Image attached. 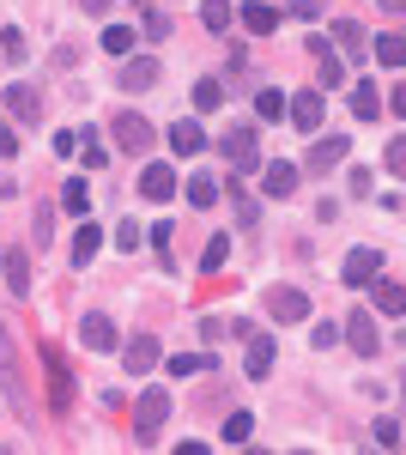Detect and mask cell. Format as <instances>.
<instances>
[{
    "mask_svg": "<svg viewBox=\"0 0 406 455\" xmlns=\"http://www.w3.org/2000/svg\"><path fill=\"white\" fill-rule=\"evenodd\" d=\"M219 152L231 158V171H237V176L261 171V140H255V128H231V134L219 140Z\"/></svg>",
    "mask_w": 406,
    "mask_h": 455,
    "instance_id": "obj_1",
    "label": "cell"
},
{
    "mask_svg": "<svg viewBox=\"0 0 406 455\" xmlns=\"http://www.w3.org/2000/svg\"><path fill=\"white\" fill-rule=\"evenodd\" d=\"M339 340L358 352V358H376V352H382V340H376V315H370V310H352V315H346Z\"/></svg>",
    "mask_w": 406,
    "mask_h": 455,
    "instance_id": "obj_2",
    "label": "cell"
},
{
    "mask_svg": "<svg viewBox=\"0 0 406 455\" xmlns=\"http://www.w3.org/2000/svg\"><path fill=\"white\" fill-rule=\"evenodd\" d=\"M164 419H170V388H146V395H139V407H134V437L146 443Z\"/></svg>",
    "mask_w": 406,
    "mask_h": 455,
    "instance_id": "obj_3",
    "label": "cell"
},
{
    "mask_svg": "<svg viewBox=\"0 0 406 455\" xmlns=\"http://www.w3.org/2000/svg\"><path fill=\"white\" fill-rule=\"evenodd\" d=\"M109 134H115V140L128 146V152H146V146H152V122H146V116H139V109H115V122H109Z\"/></svg>",
    "mask_w": 406,
    "mask_h": 455,
    "instance_id": "obj_4",
    "label": "cell"
},
{
    "mask_svg": "<svg viewBox=\"0 0 406 455\" xmlns=\"http://www.w3.org/2000/svg\"><path fill=\"white\" fill-rule=\"evenodd\" d=\"M0 98H6V116H12V122H25V128L43 122V92H36V85H6Z\"/></svg>",
    "mask_w": 406,
    "mask_h": 455,
    "instance_id": "obj_5",
    "label": "cell"
},
{
    "mask_svg": "<svg viewBox=\"0 0 406 455\" xmlns=\"http://www.w3.org/2000/svg\"><path fill=\"white\" fill-rule=\"evenodd\" d=\"M43 364H49V407L68 413V407H73V377H68V364H61V352L43 347Z\"/></svg>",
    "mask_w": 406,
    "mask_h": 455,
    "instance_id": "obj_6",
    "label": "cell"
},
{
    "mask_svg": "<svg viewBox=\"0 0 406 455\" xmlns=\"http://www.w3.org/2000/svg\"><path fill=\"white\" fill-rule=\"evenodd\" d=\"M122 364H128V377H146V371H158V364H164V347H158L152 334H139L134 347H122Z\"/></svg>",
    "mask_w": 406,
    "mask_h": 455,
    "instance_id": "obj_7",
    "label": "cell"
},
{
    "mask_svg": "<svg viewBox=\"0 0 406 455\" xmlns=\"http://www.w3.org/2000/svg\"><path fill=\"white\" fill-rule=\"evenodd\" d=\"M79 347H85V352H115V322L92 310L85 322H79Z\"/></svg>",
    "mask_w": 406,
    "mask_h": 455,
    "instance_id": "obj_8",
    "label": "cell"
},
{
    "mask_svg": "<svg viewBox=\"0 0 406 455\" xmlns=\"http://www.w3.org/2000/svg\"><path fill=\"white\" fill-rule=\"evenodd\" d=\"M376 274H382V249H352L346 267H339V280H346V285H364V280H376Z\"/></svg>",
    "mask_w": 406,
    "mask_h": 455,
    "instance_id": "obj_9",
    "label": "cell"
},
{
    "mask_svg": "<svg viewBox=\"0 0 406 455\" xmlns=\"http://www.w3.org/2000/svg\"><path fill=\"white\" fill-rule=\"evenodd\" d=\"M0 280H6V291L25 298V291H31V255H25V249H6V255H0Z\"/></svg>",
    "mask_w": 406,
    "mask_h": 455,
    "instance_id": "obj_10",
    "label": "cell"
},
{
    "mask_svg": "<svg viewBox=\"0 0 406 455\" xmlns=\"http://www.w3.org/2000/svg\"><path fill=\"white\" fill-rule=\"evenodd\" d=\"M346 152H352V140H346V134H328V140H315V146H309V171H315V176L334 171V164H346Z\"/></svg>",
    "mask_w": 406,
    "mask_h": 455,
    "instance_id": "obj_11",
    "label": "cell"
},
{
    "mask_svg": "<svg viewBox=\"0 0 406 455\" xmlns=\"http://www.w3.org/2000/svg\"><path fill=\"white\" fill-rule=\"evenodd\" d=\"M267 310L279 315V322H304V315H309V298L298 291V285H279V291H267Z\"/></svg>",
    "mask_w": 406,
    "mask_h": 455,
    "instance_id": "obj_12",
    "label": "cell"
},
{
    "mask_svg": "<svg viewBox=\"0 0 406 455\" xmlns=\"http://www.w3.org/2000/svg\"><path fill=\"white\" fill-rule=\"evenodd\" d=\"M291 122H298V128H304V134H315V128H322V116H328V104H322V92H298V98H291Z\"/></svg>",
    "mask_w": 406,
    "mask_h": 455,
    "instance_id": "obj_13",
    "label": "cell"
},
{
    "mask_svg": "<svg viewBox=\"0 0 406 455\" xmlns=\"http://www.w3.org/2000/svg\"><path fill=\"white\" fill-rule=\"evenodd\" d=\"M170 152H176V158H195V152H206V128L182 116V122L170 128Z\"/></svg>",
    "mask_w": 406,
    "mask_h": 455,
    "instance_id": "obj_14",
    "label": "cell"
},
{
    "mask_svg": "<svg viewBox=\"0 0 406 455\" xmlns=\"http://www.w3.org/2000/svg\"><path fill=\"white\" fill-rule=\"evenodd\" d=\"M146 85H158V61L152 55H122V92H146Z\"/></svg>",
    "mask_w": 406,
    "mask_h": 455,
    "instance_id": "obj_15",
    "label": "cell"
},
{
    "mask_svg": "<svg viewBox=\"0 0 406 455\" xmlns=\"http://www.w3.org/2000/svg\"><path fill=\"white\" fill-rule=\"evenodd\" d=\"M261 188H267L273 201H285V195L298 188V164H285V158H273V164H261Z\"/></svg>",
    "mask_w": 406,
    "mask_h": 455,
    "instance_id": "obj_16",
    "label": "cell"
},
{
    "mask_svg": "<svg viewBox=\"0 0 406 455\" xmlns=\"http://www.w3.org/2000/svg\"><path fill=\"white\" fill-rule=\"evenodd\" d=\"M139 195H146V201H170V195H176V171H170V164H146V171H139Z\"/></svg>",
    "mask_w": 406,
    "mask_h": 455,
    "instance_id": "obj_17",
    "label": "cell"
},
{
    "mask_svg": "<svg viewBox=\"0 0 406 455\" xmlns=\"http://www.w3.org/2000/svg\"><path fill=\"white\" fill-rule=\"evenodd\" d=\"M243 25H249V36H273L279 31V6L273 0H249L243 6Z\"/></svg>",
    "mask_w": 406,
    "mask_h": 455,
    "instance_id": "obj_18",
    "label": "cell"
},
{
    "mask_svg": "<svg viewBox=\"0 0 406 455\" xmlns=\"http://www.w3.org/2000/svg\"><path fill=\"white\" fill-rule=\"evenodd\" d=\"M309 49H315V68H322V85H346V61H339L334 49H328V43H309Z\"/></svg>",
    "mask_w": 406,
    "mask_h": 455,
    "instance_id": "obj_19",
    "label": "cell"
},
{
    "mask_svg": "<svg viewBox=\"0 0 406 455\" xmlns=\"http://www.w3.org/2000/svg\"><path fill=\"white\" fill-rule=\"evenodd\" d=\"M273 352H279V347H273L267 334H249V377H255V383L273 371Z\"/></svg>",
    "mask_w": 406,
    "mask_h": 455,
    "instance_id": "obj_20",
    "label": "cell"
},
{
    "mask_svg": "<svg viewBox=\"0 0 406 455\" xmlns=\"http://www.w3.org/2000/svg\"><path fill=\"white\" fill-rule=\"evenodd\" d=\"M352 116H358V122H376V116H382V92H376L370 79L352 85Z\"/></svg>",
    "mask_w": 406,
    "mask_h": 455,
    "instance_id": "obj_21",
    "label": "cell"
},
{
    "mask_svg": "<svg viewBox=\"0 0 406 455\" xmlns=\"http://www.w3.org/2000/svg\"><path fill=\"white\" fill-rule=\"evenodd\" d=\"M364 285H370V298H376V310H382V315H401L406 310V298H401V285H394V280H364Z\"/></svg>",
    "mask_w": 406,
    "mask_h": 455,
    "instance_id": "obj_22",
    "label": "cell"
},
{
    "mask_svg": "<svg viewBox=\"0 0 406 455\" xmlns=\"http://www.w3.org/2000/svg\"><path fill=\"white\" fill-rule=\"evenodd\" d=\"M61 207H68L73 219H85V212H92V182H85V176H73L68 188H61Z\"/></svg>",
    "mask_w": 406,
    "mask_h": 455,
    "instance_id": "obj_23",
    "label": "cell"
},
{
    "mask_svg": "<svg viewBox=\"0 0 406 455\" xmlns=\"http://www.w3.org/2000/svg\"><path fill=\"white\" fill-rule=\"evenodd\" d=\"M98 225H92V219H85V225H79V237H73V267H92V255H98Z\"/></svg>",
    "mask_w": 406,
    "mask_h": 455,
    "instance_id": "obj_24",
    "label": "cell"
},
{
    "mask_svg": "<svg viewBox=\"0 0 406 455\" xmlns=\"http://www.w3.org/2000/svg\"><path fill=\"white\" fill-rule=\"evenodd\" d=\"M219 195H225V188H219L212 176H188V207H195V212H206Z\"/></svg>",
    "mask_w": 406,
    "mask_h": 455,
    "instance_id": "obj_25",
    "label": "cell"
},
{
    "mask_svg": "<svg viewBox=\"0 0 406 455\" xmlns=\"http://www.w3.org/2000/svg\"><path fill=\"white\" fill-rule=\"evenodd\" d=\"M231 19H237V6H231V0H206V6H201V25H206V31H231Z\"/></svg>",
    "mask_w": 406,
    "mask_h": 455,
    "instance_id": "obj_26",
    "label": "cell"
},
{
    "mask_svg": "<svg viewBox=\"0 0 406 455\" xmlns=\"http://www.w3.org/2000/svg\"><path fill=\"white\" fill-rule=\"evenodd\" d=\"M79 152H85V164H92V171H103V164H109V146L98 140V128H79Z\"/></svg>",
    "mask_w": 406,
    "mask_h": 455,
    "instance_id": "obj_27",
    "label": "cell"
},
{
    "mask_svg": "<svg viewBox=\"0 0 406 455\" xmlns=\"http://www.w3.org/2000/svg\"><path fill=\"white\" fill-rule=\"evenodd\" d=\"M25 55H31V49H25V31H19V25H6V31H0V61H12V68H19Z\"/></svg>",
    "mask_w": 406,
    "mask_h": 455,
    "instance_id": "obj_28",
    "label": "cell"
},
{
    "mask_svg": "<svg viewBox=\"0 0 406 455\" xmlns=\"http://www.w3.org/2000/svg\"><path fill=\"white\" fill-rule=\"evenodd\" d=\"M225 261H231V237H212V243L201 249V274H219Z\"/></svg>",
    "mask_w": 406,
    "mask_h": 455,
    "instance_id": "obj_29",
    "label": "cell"
},
{
    "mask_svg": "<svg viewBox=\"0 0 406 455\" xmlns=\"http://www.w3.org/2000/svg\"><path fill=\"white\" fill-rule=\"evenodd\" d=\"M219 104H225V85H219V79H201V85H195V109H201V116H212Z\"/></svg>",
    "mask_w": 406,
    "mask_h": 455,
    "instance_id": "obj_30",
    "label": "cell"
},
{
    "mask_svg": "<svg viewBox=\"0 0 406 455\" xmlns=\"http://www.w3.org/2000/svg\"><path fill=\"white\" fill-rule=\"evenodd\" d=\"M231 201H237V225H255V219H261V201H255L243 182H231Z\"/></svg>",
    "mask_w": 406,
    "mask_h": 455,
    "instance_id": "obj_31",
    "label": "cell"
},
{
    "mask_svg": "<svg viewBox=\"0 0 406 455\" xmlns=\"http://www.w3.org/2000/svg\"><path fill=\"white\" fill-rule=\"evenodd\" d=\"M401 49H406V43H401L394 31H388V36H376V43H370V55L382 61V68H401Z\"/></svg>",
    "mask_w": 406,
    "mask_h": 455,
    "instance_id": "obj_32",
    "label": "cell"
},
{
    "mask_svg": "<svg viewBox=\"0 0 406 455\" xmlns=\"http://www.w3.org/2000/svg\"><path fill=\"white\" fill-rule=\"evenodd\" d=\"M206 364H212V358H201V352H176V358H170V377H201Z\"/></svg>",
    "mask_w": 406,
    "mask_h": 455,
    "instance_id": "obj_33",
    "label": "cell"
},
{
    "mask_svg": "<svg viewBox=\"0 0 406 455\" xmlns=\"http://www.w3.org/2000/svg\"><path fill=\"white\" fill-rule=\"evenodd\" d=\"M103 49H109V55H134V31H128V25H109V31H103Z\"/></svg>",
    "mask_w": 406,
    "mask_h": 455,
    "instance_id": "obj_34",
    "label": "cell"
},
{
    "mask_svg": "<svg viewBox=\"0 0 406 455\" xmlns=\"http://www.w3.org/2000/svg\"><path fill=\"white\" fill-rule=\"evenodd\" d=\"M249 431H255V419H249V413H231V419H225V443L237 450V443H249Z\"/></svg>",
    "mask_w": 406,
    "mask_h": 455,
    "instance_id": "obj_35",
    "label": "cell"
},
{
    "mask_svg": "<svg viewBox=\"0 0 406 455\" xmlns=\"http://www.w3.org/2000/svg\"><path fill=\"white\" fill-rule=\"evenodd\" d=\"M255 109H261V122H279V116H285V92H261Z\"/></svg>",
    "mask_w": 406,
    "mask_h": 455,
    "instance_id": "obj_36",
    "label": "cell"
},
{
    "mask_svg": "<svg viewBox=\"0 0 406 455\" xmlns=\"http://www.w3.org/2000/svg\"><path fill=\"white\" fill-rule=\"evenodd\" d=\"M382 450H401V419H376V431H370Z\"/></svg>",
    "mask_w": 406,
    "mask_h": 455,
    "instance_id": "obj_37",
    "label": "cell"
},
{
    "mask_svg": "<svg viewBox=\"0 0 406 455\" xmlns=\"http://www.w3.org/2000/svg\"><path fill=\"white\" fill-rule=\"evenodd\" d=\"M115 249H139V219H122L115 225Z\"/></svg>",
    "mask_w": 406,
    "mask_h": 455,
    "instance_id": "obj_38",
    "label": "cell"
},
{
    "mask_svg": "<svg viewBox=\"0 0 406 455\" xmlns=\"http://www.w3.org/2000/svg\"><path fill=\"white\" fill-rule=\"evenodd\" d=\"M334 43H346V49H358V43H364V31H358L352 19H339V25H334Z\"/></svg>",
    "mask_w": 406,
    "mask_h": 455,
    "instance_id": "obj_39",
    "label": "cell"
},
{
    "mask_svg": "<svg viewBox=\"0 0 406 455\" xmlns=\"http://www.w3.org/2000/svg\"><path fill=\"white\" fill-rule=\"evenodd\" d=\"M55 152L73 158V152H79V134H73V128H55Z\"/></svg>",
    "mask_w": 406,
    "mask_h": 455,
    "instance_id": "obj_40",
    "label": "cell"
},
{
    "mask_svg": "<svg viewBox=\"0 0 406 455\" xmlns=\"http://www.w3.org/2000/svg\"><path fill=\"white\" fill-rule=\"evenodd\" d=\"M388 171H394V176L406 171V140H401V134H394V140H388Z\"/></svg>",
    "mask_w": 406,
    "mask_h": 455,
    "instance_id": "obj_41",
    "label": "cell"
},
{
    "mask_svg": "<svg viewBox=\"0 0 406 455\" xmlns=\"http://www.w3.org/2000/svg\"><path fill=\"white\" fill-rule=\"evenodd\" d=\"M31 225H36V243H49V231H55V212H49V207H36Z\"/></svg>",
    "mask_w": 406,
    "mask_h": 455,
    "instance_id": "obj_42",
    "label": "cell"
},
{
    "mask_svg": "<svg viewBox=\"0 0 406 455\" xmlns=\"http://www.w3.org/2000/svg\"><path fill=\"white\" fill-rule=\"evenodd\" d=\"M146 36H152V43H158V36H170V19H164V12H146Z\"/></svg>",
    "mask_w": 406,
    "mask_h": 455,
    "instance_id": "obj_43",
    "label": "cell"
},
{
    "mask_svg": "<svg viewBox=\"0 0 406 455\" xmlns=\"http://www.w3.org/2000/svg\"><path fill=\"white\" fill-rule=\"evenodd\" d=\"M0 158H19V134H12L6 122H0Z\"/></svg>",
    "mask_w": 406,
    "mask_h": 455,
    "instance_id": "obj_44",
    "label": "cell"
},
{
    "mask_svg": "<svg viewBox=\"0 0 406 455\" xmlns=\"http://www.w3.org/2000/svg\"><path fill=\"white\" fill-rule=\"evenodd\" d=\"M146 243H152V249H164V243H170V219H158V225L146 231Z\"/></svg>",
    "mask_w": 406,
    "mask_h": 455,
    "instance_id": "obj_45",
    "label": "cell"
},
{
    "mask_svg": "<svg viewBox=\"0 0 406 455\" xmlns=\"http://www.w3.org/2000/svg\"><path fill=\"white\" fill-rule=\"evenodd\" d=\"M79 6H85L92 19H103V12H109V0H79Z\"/></svg>",
    "mask_w": 406,
    "mask_h": 455,
    "instance_id": "obj_46",
    "label": "cell"
},
{
    "mask_svg": "<svg viewBox=\"0 0 406 455\" xmlns=\"http://www.w3.org/2000/svg\"><path fill=\"white\" fill-rule=\"evenodd\" d=\"M0 255H6V249H0Z\"/></svg>",
    "mask_w": 406,
    "mask_h": 455,
    "instance_id": "obj_47",
    "label": "cell"
}]
</instances>
